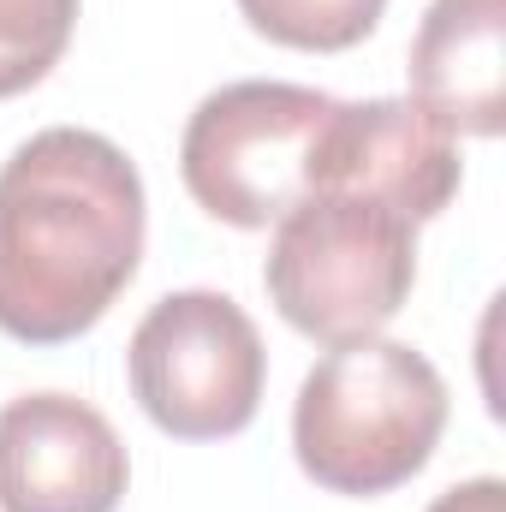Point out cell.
I'll use <instances>...</instances> for the list:
<instances>
[{
	"label": "cell",
	"instance_id": "obj_1",
	"mask_svg": "<svg viewBox=\"0 0 506 512\" xmlns=\"http://www.w3.org/2000/svg\"><path fill=\"white\" fill-rule=\"evenodd\" d=\"M143 256V179L102 131L48 126L0 167V334H90Z\"/></svg>",
	"mask_w": 506,
	"mask_h": 512
},
{
	"label": "cell",
	"instance_id": "obj_2",
	"mask_svg": "<svg viewBox=\"0 0 506 512\" xmlns=\"http://www.w3.org/2000/svg\"><path fill=\"white\" fill-rule=\"evenodd\" d=\"M447 429L441 370L399 340L334 346L298 387L292 453L334 495H387L411 483Z\"/></svg>",
	"mask_w": 506,
	"mask_h": 512
},
{
	"label": "cell",
	"instance_id": "obj_3",
	"mask_svg": "<svg viewBox=\"0 0 506 512\" xmlns=\"http://www.w3.org/2000/svg\"><path fill=\"white\" fill-rule=\"evenodd\" d=\"M417 280V221L364 191H310L274 221L262 286L274 310L322 340L352 346L381 334Z\"/></svg>",
	"mask_w": 506,
	"mask_h": 512
},
{
	"label": "cell",
	"instance_id": "obj_4",
	"mask_svg": "<svg viewBox=\"0 0 506 512\" xmlns=\"http://www.w3.org/2000/svg\"><path fill=\"white\" fill-rule=\"evenodd\" d=\"M334 114V96L274 78H245L203 96L179 137L185 191L227 227H274L316 191Z\"/></svg>",
	"mask_w": 506,
	"mask_h": 512
},
{
	"label": "cell",
	"instance_id": "obj_5",
	"mask_svg": "<svg viewBox=\"0 0 506 512\" xmlns=\"http://www.w3.org/2000/svg\"><path fill=\"white\" fill-rule=\"evenodd\" d=\"M131 393L173 441L239 435L262 405L268 352L227 292H167L131 334Z\"/></svg>",
	"mask_w": 506,
	"mask_h": 512
},
{
	"label": "cell",
	"instance_id": "obj_6",
	"mask_svg": "<svg viewBox=\"0 0 506 512\" xmlns=\"http://www.w3.org/2000/svg\"><path fill=\"white\" fill-rule=\"evenodd\" d=\"M126 483V441L90 399L24 393L0 411V512H114Z\"/></svg>",
	"mask_w": 506,
	"mask_h": 512
},
{
	"label": "cell",
	"instance_id": "obj_7",
	"mask_svg": "<svg viewBox=\"0 0 506 512\" xmlns=\"http://www.w3.org/2000/svg\"><path fill=\"white\" fill-rule=\"evenodd\" d=\"M316 191H364L423 227L459 191V149L417 102H340Z\"/></svg>",
	"mask_w": 506,
	"mask_h": 512
},
{
	"label": "cell",
	"instance_id": "obj_8",
	"mask_svg": "<svg viewBox=\"0 0 506 512\" xmlns=\"http://www.w3.org/2000/svg\"><path fill=\"white\" fill-rule=\"evenodd\" d=\"M411 102L447 137L506 126V0H435L411 42Z\"/></svg>",
	"mask_w": 506,
	"mask_h": 512
},
{
	"label": "cell",
	"instance_id": "obj_9",
	"mask_svg": "<svg viewBox=\"0 0 506 512\" xmlns=\"http://www.w3.org/2000/svg\"><path fill=\"white\" fill-rule=\"evenodd\" d=\"M256 36L304 54H340L358 48L381 24L387 0H239Z\"/></svg>",
	"mask_w": 506,
	"mask_h": 512
},
{
	"label": "cell",
	"instance_id": "obj_10",
	"mask_svg": "<svg viewBox=\"0 0 506 512\" xmlns=\"http://www.w3.org/2000/svg\"><path fill=\"white\" fill-rule=\"evenodd\" d=\"M78 24V0H0V102L42 84Z\"/></svg>",
	"mask_w": 506,
	"mask_h": 512
},
{
	"label": "cell",
	"instance_id": "obj_11",
	"mask_svg": "<svg viewBox=\"0 0 506 512\" xmlns=\"http://www.w3.org/2000/svg\"><path fill=\"white\" fill-rule=\"evenodd\" d=\"M429 512H506V489H501V477H471V483L447 489Z\"/></svg>",
	"mask_w": 506,
	"mask_h": 512
}]
</instances>
